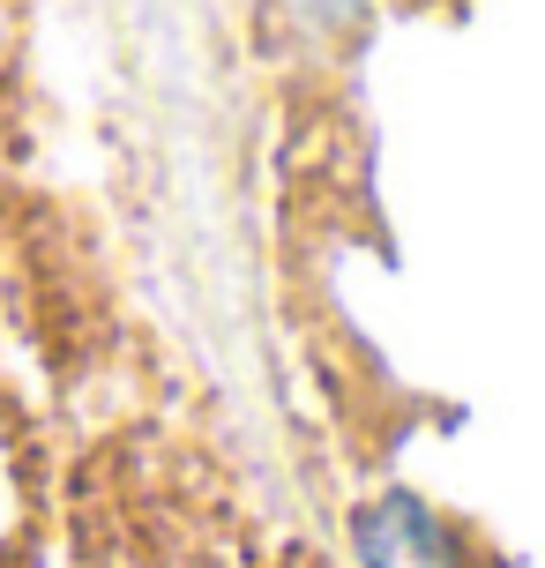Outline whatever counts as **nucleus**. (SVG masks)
I'll use <instances>...</instances> for the list:
<instances>
[{
    "label": "nucleus",
    "mask_w": 545,
    "mask_h": 568,
    "mask_svg": "<svg viewBox=\"0 0 545 568\" xmlns=\"http://www.w3.org/2000/svg\"><path fill=\"white\" fill-rule=\"evenodd\" d=\"M359 561L367 568H463L441 516L411 494H381L359 509Z\"/></svg>",
    "instance_id": "1"
}]
</instances>
